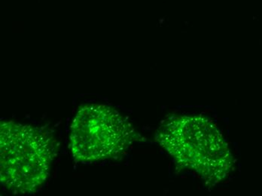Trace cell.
Listing matches in <instances>:
<instances>
[{"label":"cell","instance_id":"obj_1","mask_svg":"<svg viewBox=\"0 0 262 196\" xmlns=\"http://www.w3.org/2000/svg\"><path fill=\"white\" fill-rule=\"evenodd\" d=\"M156 140L177 168L194 172L210 187L223 182L234 168L223 134L203 115H172L158 127Z\"/></svg>","mask_w":262,"mask_h":196},{"label":"cell","instance_id":"obj_2","mask_svg":"<svg viewBox=\"0 0 262 196\" xmlns=\"http://www.w3.org/2000/svg\"><path fill=\"white\" fill-rule=\"evenodd\" d=\"M56 156L54 142L39 127L13 121L0 125V179L14 194L37 192L47 181Z\"/></svg>","mask_w":262,"mask_h":196},{"label":"cell","instance_id":"obj_3","mask_svg":"<svg viewBox=\"0 0 262 196\" xmlns=\"http://www.w3.org/2000/svg\"><path fill=\"white\" fill-rule=\"evenodd\" d=\"M127 118L111 106H80L70 126V147L75 160L93 163L124 154L143 140Z\"/></svg>","mask_w":262,"mask_h":196}]
</instances>
